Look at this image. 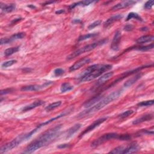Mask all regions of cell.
<instances>
[{
  "mask_svg": "<svg viewBox=\"0 0 154 154\" xmlns=\"http://www.w3.org/2000/svg\"><path fill=\"white\" fill-rule=\"evenodd\" d=\"M61 128V125H57L42 134L37 139L31 143L24 150V153H32L38 149L49 144L58 136Z\"/></svg>",
  "mask_w": 154,
  "mask_h": 154,
  "instance_id": "obj_1",
  "label": "cell"
},
{
  "mask_svg": "<svg viewBox=\"0 0 154 154\" xmlns=\"http://www.w3.org/2000/svg\"><path fill=\"white\" fill-rule=\"evenodd\" d=\"M122 91H123L122 90H118L112 92V93L107 95L106 97L102 98L98 103L95 104L93 107H91L88 109L84 110L80 113L77 117L78 118H84L95 114V113L104 108L110 103L113 102L114 101L119 98L122 95Z\"/></svg>",
  "mask_w": 154,
  "mask_h": 154,
  "instance_id": "obj_2",
  "label": "cell"
},
{
  "mask_svg": "<svg viewBox=\"0 0 154 154\" xmlns=\"http://www.w3.org/2000/svg\"><path fill=\"white\" fill-rule=\"evenodd\" d=\"M113 66L111 65H100L93 72H91L89 74L85 75H82L78 78V81L80 83L83 82H88L94 80L101 76L105 72H107L110 69H111Z\"/></svg>",
  "mask_w": 154,
  "mask_h": 154,
  "instance_id": "obj_3",
  "label": "cell"
},
{
  "mask_svg": "<svg viewBox=\"0 0 154 154\" xmlns=\"http://www.w3.org/2000/svg\"><path fill=\"white\" fill-rule=\"evenodd\" d=\"M107 42H108V39H102L101 41H98L97 42L85 45V46L76 50L75 51H74V52L71 54L69 55H68L67 57V60H70L74 59V58H76L77 57H78L79 55L83 54L84 52H89L90 51L95 49V48H97V47H98L99 46H101V45H103L105 44Z\"/></svg>",
  "mask_w": 154,
  "mask_h": 154,
  "instance_id": "obj_4",
  "label": "cell"
},
{
  "mask_svg": "<svg viewBox=\"0 0 154 154\" xmlns=\"http://www.w3.org/2000/svg\"><path fill=\"white\" fill-rule=\"evenodd\" d=\"M26 136H27V134H21L18 137H17L16 138H15V139H13L12 141L4 144L3 146H1V149H0V153H4L6 152H7L12 150L15 147H17L22 141L27 140Z\"/></svg>",
  "mask_w": 154,
  "mask_h": 154,
  "instance_id": "obj_5",
  "label": "cell"
},
{
  "mask_svg": "<svg viewBox=\"0 0 154 154\" xmlns=\"http://www.w3.org/2000/svg\"><path fill=\"white\" fill-rule=\"evenodd\" d=\"M72 111V108H70V109H68V110L65 111L63 113H62L61 114H60L57 116L56 117H54V118H52V119H49V120H47V121H46V122L42 123V124L39 125L35 129H34L33 130H32V131L29 132V133L27 134V140H28V139H29L33 135H34V134H35V133H36L39 129H41V128H42V127H45V126H46V125L49 124L50 123L52 122L53 121H54V120H57V119H60V118H61V117H63V116H65L67 115V114H69Z\"/></svg>",
  "mask_w": 154,
  "mask_h": 154,
  "instance_id": "obj_6",
  "label": "cell"
},
{
  "mask_svg": "<svg viewBox=\"0 0 154 154\" xmlns=\"http://www.w3.org/2000/svg\"><path fill=\"white\" fill-rule=\"evenodd\" d=\"M118 134L117 133H107L105 134H104L103 136H101L100 137H99L98 139H96L95 141H94L91 143V147H98L101 144H102L103 143H105L106 141H108L112 139H117L118 137H119Z\"/></svg>",
  "mask_w": 154,
  "mask_h": 154,
  "instance_id": "obj_7",
  "label": "cell"
},
{
  "mask_svg": "<svg viewBox=\"0 0 154 154\" xmlns=\"http://www.w3.org/2000/svg\"><path fill=\"white\" fill-rule=\"evenodd\" d=\"M107 120V117H103V118H101L97 120H95L94 123L89 125L86 129H85L80 135V137H82L83 136H84L85 134H86L87 133H88L90 131H92L94 130H95L96 128L98 127L101 124H102V123H104L105 121H106Z\"/></svg>",
  "mask_w": 154,
  "mask_h": 154,
  "instance_id": "obj_8",
  "label": "cell"
},
{
  "mask_svg": "<svg viewBox=\"0 0 154 154\" xmlns=\"http://www.w3.org/2000/svg\"><path fill=\"white\" fill-rule=\"evenodd\" d=\"M52 82L51 81H48L45 82L44 84L42 85H26L24 86L21 88V90L25 91H39L47 87H48L49 85L52 84Z\"/></svg>",
  "mask_w": 154,
  "mask_h": 154,
  "instance_id": "obj_9",
  "label": "cell"
},
{
  "mask_svg": "<svg viewBox=\"0 0 154 154\" xmlns=\"http://www.w3.org/2000/svg\"><path fill=\"white\" fill-rule=\"evenodd\" d=\"M90 61V59L89 58H88V57L83 58L79 60L78 61H76V62L72 66L70 67L69 71L72 72V71L78 70V69H80L81 68L83 67L84 66H85V65L89 63Z\"/></svg>",
  "mask_w": 154,
  "mask_h": 154,
  "instance_id": "obj_10",
  "label": "cell"
},
{
  "mask_svg": "<svg viewBox=\"0 0 154 154\" xmlns=\"http://www.w3.org/2000/svg\"><path fill=\"white\" fill-rule=\"evenodd\" d=\"M122 35L120 32L119 31H117L115 33V35L114 36V38L113 39V41L111 45V49L113 51H118L119 49V45L121 41Z\"/></svg>",
  "mask_w": 154,
  "mask_h": 154,
  "instance_id": "obj_11",
  "label": "cell"
},
{
  "mask_svg": "<svg viewBox=\"0 0 154 154\" xmlns=\"http://www.w3.org/2000/svg\"><path fill=\"white\" fill-rule=\"evenodd\" d=\"M136 2L134 1H132V0H130V1H124L120 2L118 4H117L116 5H115L114 6H113L111 9V10H121L123 9H125L127 7H128L134 5V4H136Z\"/></svg>",
  "mask_w": 154,
  "mask_h": 154,
  "instance_id": "obj_12",
  "label": "cell"
},
{
  "mask_svg": "<svg viewBox=\"0 0 154 154\" xmlns=\"http://www.w3.org/2000/svg\"><path fill=\"white\" fill-rule=\"evenodd\" d=\"M44 101H42V100H38L35 101L34 102L32 103L29 105H26L25 107H24L22 109V112H27L28 111H30L31 110H33L34 108H36L42 105H43L44 104Z\"/></svg>",
  "mask_w": 154,
  "mask_h": 154,
  "instance_id": "obj_13",
  "label": "cell"
},
{
  "mask_svg": "<svg viewBox=\"0 0 154 154\" xmlns=\"http://www.w3.org/2000/svg\"><path fill=\"white\" fill-rule=\"evenodd\" d=\"M153 119V114H145L143 115V116L134 120L133 122V125H138L141 124V123L144 122H147V121H150Z\"/></svg>",
  "mask_w": 154,
  "mask_h": 154,
  "instance_id": "obj_14",
  "label": "cell"
},
{
  "mask_svg": "<svg viewBox=\"0 0 154 154\" xmlns=\"http://www.w3.org/2000/svg\"><path fill=\"white\" fill-rule=\"evenodd\" d=\"M140 148L136 143H133L129 146H128L127 147H125V150L124 151L123 153H136L139 150Z\"/></svg>",
  "mask_w": 154,
  "mask_h": 154,
  "instance_id": "obj_15",
  "label": "cell"
},
{
  "mask_svg": "<svg viewBox=\"0 0 154 154\" xmlns=\"http://www.w3.org/2000/svg\"><path fill=\"white\" fill-rule=\"evenodd\" d=\"M102 98V95H97L95 97L93 98L92 99H90L89 100H88L87 101H86L84 104L83 106L85 108H90V107L94 105L95 104H96L98 102H99L101 99Z\"/></svg>",
  "mask_w": 154,
  "mask_h": 154,
  "instance_id": "obj_16",
  "label": "cell"
},
{
  "mask_svg": "<svg viewBox=\"0 0 154 154\" xmlns=\"http://www.w3.org/2000/svg\"><path fill=\"white\" fill-rule=\"evenodd\" d=\"M123 18V16L122 15H116L114 16H113L110 18H109L104 23V28H107L110 25H111L112 24H113L114 22H116L120 19H121Z\"/></svg>",
  "mask_w": 154,
  "mask_h": 154,
  "instance_id": "obj_17",
  "label": "cell"
},
{
  "mask_svg": "<svg viewBox=\"0 0 154 154\" xmlns=\"http://www.w3.org/2000/svg\"><path fill=\"white\" fill-rule=\"evenodd\" d=\"M113 74H114L113 72H107V73L105 74L104 75L101 76L98 79V80L97 81V85H102L103 84L105 83L108 80H109L111 78V77H112Z\"/></svg>",
  "mask_w": 154,
  "mask_h": 154,
  "instance_id": "obj_18",
  "label": "cell"
},
{
  "mask_svg": "<svg viewBox=\"0 0 154 154\" xmlns=\"http://www.w3.org/2000/svg\"><path fill=\"white\" fill-rule=\"evenodd\" d=\"M143 75L142 74H138L136 75L135 76L133 77L132 78L128 80L125 83H124V87H130L132 86L134 83H136L140 78H141V76Z\"/></svg>",
  "mask_w": 154,
  "mask_h": 154,
  "instance_id": "obj_19",
  "label": "cell"
},
{
  "mask_svg": "<svg viewBox=\"0 0 154 154\" xmlns=\"http://www.w3.org/2000/svg\"><path fill=\"white\" fill-rule=\"evenodd\" d=\"M0 4H1V9L2 12L5 13H10L16 9V5L15 4H3V3H1Z\"/></svg>",
  "mask_w": 154,
  "mask_h": 154,
  "instance_id": "obj_20",
  "label": "cell"
},
{
  "mask_svg": "<svg viewBox=\"0 0 154 154\" xmlns=\"http://www.w3.org/2000/svg\"><path fill=\"white\" fill-rule=\"evenodd\" d=\"M82 125L80 124H77L74 125L72 127H71V128H69L68 130V131H67L66 135V139H69L70 137H71L72 136H74V134L75 133H76L81 127Z\"/></svg>",
  "mask_w": 154,
  "mask_h": 154,
  "instance_id": "obj_21",
  "label": "cell"
},
{
  "mask_svg": "<svg viewBox=\"0 0 154 154\" xmlns=\"http://www.w3.org/2000/svg\"><path fill=\"white\" fill-rule=\"evenodd\" d=\"M94 1H88V0H85V1H79L77 3H75L72 4H71L69 6V9L72 10L74 8H75L77 6H87L88 5H90V4H92L93 3H94Z\"/></svg>",
  "mask_w": 154,
  "mask_h": 154,
  "instance_id": "obj_22",
  "label": "cell"
},
{
  "mask_svg": "<svg viewBox=\"0 0 154 154\" xmlns=\"http://www.w3.org/2000/svg\"><path fill=\"white\" fill-rule=\"evenodd\" d=\"M153 40H154V37L153 36L147 35V36H143L139 38L136 41V42L139 44H142V43L152 42Z\"/></svg>",
  "mask_w": 154,
  "mask_h": 154,
  "instance_id": "obj_23",
  "label": "cell"
},
{
  "mask_svg": "<svg viewBox=\"0 0 154 154\" xmlns=\"http://www.w3.org/2000/svg\"><path fill=\"white\" fill-rule=\"evenodd\" d=\"M25 36V33L21 32V33H16V34L12 35L10 38H7L8 42L9 43H11V42H12L13 41H17V40H19V39H22Z\"/></svg>",
  "mask_w": 154,
  "mask_h": 154,
  "instance_id": "obj_24",
  "label": "cell"
},
{
  "mask_svg": "<svg viewBox=\"0 0 154 154\" xmlns=\"http://www.w3.org/2000/svg\"><path fill=\"white\" fill-rule=\"evenodd\" d=\"M73 88H74L73 85H72L70 83H65L61 84V87H60V90L61 92H62V93H65V92L72 90Z\"/></svg>",
  "mask_w": 154,
  "mask_h": 154,
  "instance_id": "obj_25",
  "label": "cell"
},
{
  "mask_svg": "<svg viewBox=\"0 0 154 154\" xmlns=\"http://www.w3.org/2000/svg\"><path fill=\"white\" fill-rule=\"evenodd\" d=\"M61 103H62V102H61V101H60L53 102V103L48 105L47 107H46L45 110L46 111H51L58 108V107H60L61 105Z\"/></svg>",
  "mask_w": 154,
  "mask_h": 154,
  "instance_id": "obj_26",
  "label": "cell"
},
{
  "mask_svg": "<svg viewBox=\"0 0 154 154\" xmlns=\"http://www.w3.org/2000/svg\"><path fill=\"white\" fill-rule=\"evenodd\" d=\"M153 43H151L149 45L146 46H139V47H136L134 48H131L130 49H134V50H137V51H147L151 50L153 48Z\"/></svg>",
  "mask_w": 154,
  "mask_h": 154,
  "instance_id": "obj_27",
  "label": "cell"
},
{
  "mask_svg": "<svg viewBox=\"0 0 154 154\" xmlns=\"http://www.w3.org/2000/svg\"><path fill=\"white\" fill-rule=\"evenodd\" d=\"M19 50V47L16 46V47H13V48H10L5 50L4 51V55L5 56H10L16 52H17Z\"/></svg>",
  "mask_w": 154,
  "mask_h": 154,
  "instance_id": "obj_28",
  "label": "cell"
},
{
  "mask_svg": "<svg viewBox=\"0 0 154 154\" xmlns=\"http://www.w3.org/2000/svg\"><path fill=\"white\" fill-rule=\"evenodd\" d=\"M98 36V33H89V34H87L85 35H83L81 36L80 37H79L78 41V42H81V41H84L87 39H89L90 38H93L95 36Z\"/></svg>",
  "mask_w": 154,
  "mask_h": 154,
  "instance_id": "obj_29",
  "label": "cell"
},
{
  "mask_svg": "<svg viewBox=\"0 0 154 154\" xmlns=\"http://www.w3.org/2000/svg\"><path fill=\"white\" fill-rule=\"evenodd\" d=\"M100 65H91L89 67H88L83 72L82 75H85L87 74H89L91 72H93L94 71H95L99 66Z\"/></svg>",
  "mask_w": 154,
  "mask_h": 154,
  "instance_id": "obj_30",
  "label": "cell"
},
{
  "mask_svg": "<svg viewBox=\"0 0 154 154\" xmlns=\"http://www.w3.org/2000/svg\"><path fill=\"white\" fill-rule=\"evenodd\" d=\"M132 19H137V20H138V21H143L142 18H141L137 13H134V12L130 13L128 15V16H127V18H126V21H128Z\"/></svg>",
  "mask_w": 154,
  "mask_h": 154,
  "instance_id": "obj_31",
  "label": "cell"
},
{
  "mask_svg": "<svg viewBox=\"0 0 154 154\" xmlns=\"http://www.w3.org/2000/svg\"><path fill=\"white\" fill-rule=\"evenodd\" d=\"M134 113V111L133 110H127L124 113H121L120 114H119L118 116V117L120 119H125L126 117H129L130 116H131V114H133Z\"/></svg>",
  "mask_w": 154,
  "mask_h": 154,
  "instance_id": "obj_32",
  "label": "cell"
},
{
  "mask_svg": "<svg viewBox=\"0 0 154 154\" xmlns=\"http://www.w3.org/2000/svg\"><path fill=\"white\" fill-rule=\"evenodd\" d=\"M124 150H125L124 147L119 146V147H117L114 148L112 150H111L109 153H113V154H120V153H124Z\"/></svg>",
  "mask_w": 154,
  "mask_h": 154,
  "instance_id": "obj_33",
  "label": "cell"
},
{
  "mask_svg": "<svg viewBox=\"0 0 154 154\" xmlns=\"http://www.w3.org/2000/svg\"><path fill=\"white\" fill-rule=\"evenodd\" d=\"M153 104H154L153 100H149V101L140 102L137 104V105L139 107H148V106L152 105Z\"/></svg>",
  "mask_w": 154,
  "mask_h": 154,
  "instance_id": "obj_34",
  "label": "cell"
},
{
  "mask_svg": "<svg viewBox=\"0 0 154 154\" xmlns=\"http://www.w3.org/2000/svg\"><path fill=\"white\" fill-rule=\"evenodd\" d=\"M16 63H17V61L16 60H12L5 61V62H4L1 65V67L4 68H8V67H10V66L13 65Z\"/></svg>",
  "mask_w": 154,
  "mask_h": 154,
  "instance_id": "obj_35",
  "label": "cell"
},
{
  "mask_svg": "<svg viewBox=\"0 0 154 154\" xmlns=\"http://www.w3.org/2000/svg\"><path fill=\"white\" fill-rule=\"evenodd\" d=\"M101 24V21H100V20H98V21H95L94 22L91 23V24H90V25H88V29H94V28H95V27H97L100 25Z\"/></svg>",
  "mask_w": 154,
  "mask_h": 154,
  "instance_id": "obj_36",
  "label": "cell"
},
{
  "mask_svg": "<svg viewBox=\"0 0 154 154\" xmlns=\"http://www.w3.org/2000/svg\"><path fill=\"white\" fill-rule=\"evenodd\" d=\"M118 140H129L131 139V136L129 134H119L118 137Z\"/></svg>",
  "mask_w": 154,
  "mask_h": 154,
  "instance_id": "obj_37",
  "label": "cell"
},
{
  "mask_svg": "<svg viewBox=\"0 0 154 154\" xmlns=\"http://www.w3.org/2000/svg\"><path fill=\"white\" fill-rule=\"evenodd\" d=\"M65 73V71L63 69L61 68H57L54 70V74L55 77H59Z\"/></svg>",
  "mask_w": 154,
  "mask_h": 154,
  "instance_id": "obj_38",
  "label": "cell"
},
{
  "mask_svg": "<svg viewBox=\"0 0 154 154\" xmlns=\"http://www.w3.org/2000/svg\"><path fill=\"white\" fill-rule=\"evenodd\" d=\"M154 4V1H152V0H150V1H147L145 4H144V8L145 9H147V10H149V9H150L153 6Z\"/></svg>",
  "mask_w": 154,
  "mask_h": 154,
  "instance_id": "obj_39",
  "label": "cell"
},
{
  "mask_svg": "<svg viewBox=\"0 0 154 154\" xmlns=\"http://www.w3.org/2000/svg\"><path fill=\"white\" fill-rule=\"evenodd\" d=\"M12 91H13V89L12 88H6V89H4V90H2L1 91V92H0V94H1V95H6V94H10L11 93Z\"/></svg>",
  "mask_w": 154,
  "mask_h": 154,
  "instance_id": "obj_40",
  "label": "cell"
},
{
  "mask_svg": "<svg viewBox=\"0 0 154 154\" xmlns=\"http://www.w3.org/2000/svg\"><path fill=\"white\" fill-rule=\"evenodd\" d=\"M134 28V26L132 24H127L124 28V29L126 32H130V31H132Z\"/></svg>",
  "mask_w": 154,
  "mask_h": 154,
  "instance_id": "obj_41",
  "label": "cell"
},
{
  "mask_svg": "<svg viewBox=\"0 0 154 154\" xmlns=\"http://www.w3.org/2000/svg\"><path fill=\"white\" fill-rule=\"evenodd\" d=\"M70 146V144H67V143H65V144H61L60 145H58L57 146V148L58 149H66V148H68Z\"/></svg>",
  "mask_w": 154,
  "mask_h": 154,
  "instance_id": "obj_42",
  "label": "cell"
},
{
  "mask_svg": "<svg viewBox=\"0 0 154 154\" xmlns=\"http://www.w3.org/2000/svg\"><path fill=\"white\" fill-rule=\"evenodd\" d=\"M22 19V18H17V19H15L14 20H13L12 22H11V25H13V24H16L17 22H18L19 21H21Z\"/></svg>",
  "mask_w": 154,
  "mask_h": 154,
  "instance_id": "obj_43",
  "label": "cell"
},
{
  "mask_svg": "<svg viewBox=\"0 0 154 154\" xmlns=\"http://www.w3.org/2000/svg\"><path fill=\"white\" fill-rule=\"evenodd\" d=\"M65 12V11L64 10H58V11L55 12V13L58 14V15H60V14H61V13H63Z\"/></svg>",
  "mask_w": 154,
  "mask_h": 154,
  "instance_id": "obj_44",
  "label": "cell"
},
{
  "mask_svg": "<svg viewBox=\"0 0 154 154\" xmlns=\"http://www.w3.org/2000/svg\"><path fill=\"white\" fill-rule=\"evenodd\" d=\"M148 29H148L147 27H143V28H141L140 29L141 31H144V32H146V31H147Z\"/></svg>",
  "mask_w": 154,
  "mask_h": 154,
  "instance_id": "obj_45",
  "label": "cell"
},
{
  "mask_svg": "<svg viewBox=\"0 0 154 154\" xmlns=\"http://www.w3.org/2000/svg\"><path fill=\"white\" fill-rule=\"evenodd\" d=\"M28 7H30V8H32V9H35V8H36V7H35L34 5H32V4L29 5Z\"/></svg>",
  "mask_w": 154,
  "mask_h": 154,
  "instance_id": "obj_46",
  "label": "cell"
}]
</instances>
